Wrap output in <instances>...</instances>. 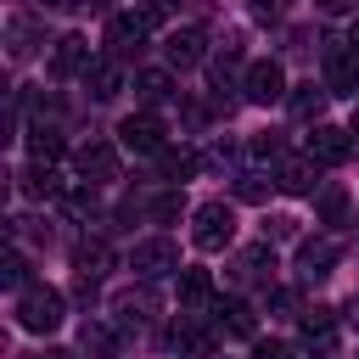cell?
Returning <instances> with one entry per match:
<instances>
[{
    "label": "cell",
    "mask_w": 359,
    "mask_h": 359,
    "mask_svg": "<svg viewBox=\"0 0 359 359\" xmlns=\"http://www.w3.org/2000/svg\"><path fill=\"white\" fill-rule=\"evenodd\" d=\"M62 320H67V297H62L56 286L34 280V286H22V292H17V325H22V331L45 337V331H56Z\"/></svg>",
    "instance_id": "1"
},
{
    "label": "cell",
    "mask_w": 359,
    "mask_h": 359,
    "mask_svg": "<svg viewBox=\"0 0 359 359\" xmlns=\"http://www.w3.org/2000/svg\"><path fill=\"white\" fill-rule=\"evenodd\" d=\"M191 241H196L202 252H224V247L236 241V208H230V202H202V208L191 213Z\"/></svg>",
    "instance_id": "2"
},
{
    "label": "cell",
    "mask_w": 359,
    "mask_h": 359,
    "mask_svg": "<svg viewBox=\"0 0 359 359\" xmlns=\"http://www.w3.org/2000/svg\"><path fill=\"white\" fill-rule=\"evenodd\" d=\"M129 269H135L140 280L180 275V247H174L168 236H146V241H135V247H129Z\"/></svg>",
    "instance_id": "3"
},
{
    "label": "cell",
    "mask_w": 359,
    "mask_h": 359,
    "mask_svg": "<svg viewBox=\"0 0 359 359\" xmlns=\"http://www.w3.org/2000/svg\"><path fill=\"white\" fill-rule=\"evenodd\" d=\"M286 90H292V84H286V67H280V62H269V56H264V62H247L241 95H247L252 107H275V101H286Z\"/></svg>",
    "instance_id": "4"
},
{
    "label": "cell",
    "mask_w": 359,
    "mask_h": 359,
    "mask_svg": "<svg viewBox=\"0 0 359 359\" xmlns=\"http://www.w3.org/2000/svg\"><path fill=\"white\" fill-rule=\"evenodd\" d=\"M325 84L331 95H359V50L348 39H325Z\"/></svg>",
    "instance_id": "5"
},
{
    "label": "cell",
    "mask_w": 359,
    "mask_h": 359,
    "mask_svg": "<svg viewBox=\"0 0 359 359\" xmlns=\"http://www.w3.org/2000/svg\"><path fill=\"white\" fill-rule=\"evenodd\" d=\"M118 140H123V151H140V157H157L163 146H168V129L151 118V112H129L123 123H118Z\"/></svg>",
    "instance_id": "6"
},
{
    "label": "cell",
    "mask_w": 359,
    "mask_h": 359,
    "mask_svg": "<svg viewBox=\"0 0 359 359\" xmlns=\"http://www.w3.org/2000/svg\"><path fill=\"white\" fill-rule=\"evenodd\" d=\"M146 22L135 17V11H123V17H107V56H118V62H135L140 56V45H146Z\"/></svg>",
    "instance_id": "7"
},
{
    "label": "cell",
    "mask_w": 359,
    "mask_h": 359,
    "mask_svg": "<svg viewBox=\"0 0 359 359\" xmlns=\"http://www.w3.org/2000/svg\"><path fill=\"white\" fill-rule=\"evenodd\" d=\"M90 62H95V50H90V39H84V34H62V39L50 45V73H56V79H73V73L84 79V73H90Z\"/></svg>",
    "instance_id": "8"
},
{
    "label": "cell",
    "mask_w": 359,
    "mask_h": 359,
    "mask_svg": "<svg viewBox=\"0 0 359 359\" xmlns=\"http://www.w3.org/2000/svg\"><path fill=\"white\" fill-rule=\"evenodd\" d=\"M275 185H280L286 196H314L325 180H320V163L303 151V157H280V168H275Z\"/></svg>",
    "instance_id": "9"
},
{
    "label": "cell",
    "mask_w": 359,
    "mask_h": 359,
    "mask_svg": "<svg viewBox=\"0 0 359 359\" xmlns=\"http://www.w3.org/2000/svg\"><path fill=\"white\" fill-rule=\"evenodd\" d=\"M348 151H353V135H348V129H337V123H314V135H309V157H314L320 168L348 163Z\"/></svg>",
    "instance_id": "10"
},
{
    "label": "cell",
    "mask_w": 359,
    "mask_h": 359,
    "mask_svg": "<svg viewBox=\"0 0 359 359\" xmlns=\"http://www.w3.org/2000/svg\"><path fill=\"white\" fill-rule=\"evenodd\" d=\"M79 180L84 185H107V180H118V146H107V140H90V146H79Z\"/></svg>",
    "instance_id": "11"
},
{
    "label": "cell",
    "mask_w": 359,
    "mask_h": 359,
    "mask_svg": "<svg viewBox=\"0 0 359 359\" xmlns=\"http://www.w3.org/2000/svg\"><path fill=\"white\" fill-rule=\"evenodd\" d=\"M163 56H168V67H196V62H208V39H202V28H174L168 34V45H163Z\"/></svg>",
    "instance_id": "12"
},
{
    "label": "cell",
    "mask_w": 359,
    "mask_h": 359,
    "mask_svg": "<svg viewBox=\"0 0 359 359\" xmlns=\"http://www.w3.org/2000/svg\"><path fill=\"white\" fill-rule=\"evenodd\" d=\"M337 258H342L337 241H325V236H320V241H303V247H297V275H303V280H325V275L337 269Z\"/></svg>",
    "instance_id": "13"
},
{
    "label": "cell",
    "mask_w": 359,
    "mask_h": 359,
    "mask_svg": "<svg viewBox=\"0 0 359 359\" xmlns=\"http://www.w3.org/2000/svg\"><path fill=\"white\" fill-rule=\"evenodd\" d=\"M213 320H219L224 337H252V331H258V314H252V303H241V297H213Z\"/></svg>",
    "instance_id": "14"
},
{
    "label": "cell",
    "mask_w": 359,
    "mask_h": 359,
    "mask_svg": "<svg viewBox=\"0 0 359 359\" xmlns=\"http://www.w3.org/2000/svg\"><path fill=\"white\" fill-rule=\"evenodd\" d=\"M39 45H45V28H39L34 17H11V22H6V56H11V62H28Z\"/></svg>",
    "instance_id": "15"
},
{
    "label": "cell",
    "mask_w": 359,
    "mask_h": 359,
    "mask_svg": "<svg viewBox=\"0 0 359 359\" xmlns=\"http://www.w3.org/2000/svg\"><path fill=\"white\" fill-rule=\"evenodd\" d=\"M84 90H90L95 101H112V95L123 90V62H118V56H95L90 73H84Z\"/></svg>",
    "instance_id": "16"
},
{
    "label": "cell",
    "mask_w": 359,
    "mask_h": 359,
    "mask_svg": "<svg viewBox=\"0 0 359 359\" xmlns=\"http://www.w3.org/2000/svg\"><path fill=\"white\" fill-rule=\"evenodd\" d=\"M118 325H107V320H84L79 325V348L90 353V359H118Z\"/></svg>",
    "instance_id": "17"
},
{
    "label": "cell",
    "mask_w": 359,
    "mask_h": 359,
    "mask_svg": "<svg viewBox=\"0 0 359 359\" xmlns=\"http://www.w3.org/2000/svg\"><path fill=\"white\" fill-rule=\"evenodd\" d=\"M325 101H331V84H292V90H286V112H292V118H314V123H320Z\"/></svg>",
    "instance_id": "18"
},
{
    "label": "cell",
    "mask_w": 359,
    "mask_h": 359,
    "mask_svg": "<svg viewBox=\"0 0 359 359\" xmlns=\"http://www.w3.org/2000/svg\"><path fill=\"white\" fill-rule=\"evenodd\" d=\"M157 163H163V180H168V185H185L208 157H196L191 146H163V151H157Z\"/></svg>",
    "instance_id": "19"
},
{
    "label": "cell",
    "mask_w": 359,
    "mask_h": 359,
    "mask_svg": "<svg viewBox=\"0 0 359 359\" xmlns=\"http://www.w3.org/2000/svg\"><path fill=\"white\" fill-rule=\"evenodd\" d=\"M314 219H320V224H348V185L325 180V185L314 191Z\"/></svg>",
    "instance_id": "20"
},
{
    "label": "cell",
    "mask_w": 359,
    "mask_h": 359,
    "mask_svg": "<svg viewBox=\"0 0 359 359\" xmlns=\"http://www.w3.org/2000/svg\"><path fill=\"white\" fill-rule=\"evenodd\" d=\"M236 275H241V280H264V286H269V275H275V241H258V247L236 252Z\"/></svg>",
    "instance_id": "21"
},
{
    "label": "cell",
    "mask_w": 359,
    "mask_h": 359,
    "mask_svg": "<svg viewBox=\"0 0 359 359\" xmlns=\"http://www.w3.org/2000/svg\"><path fill=\"white\" fill-rule=\"evenodd\" d=\"M112 314H118V325H146L151 314H157V297L140 286V292H118L112 297Z\"/></svg>",
    "instance_id": "22"
},
{
    "label": "cell",
    "mask_w": 359,
    "mask_h": 359,
    "mask_svg": "<svg viewBox=\"0 0 359 359\" xmlns=\"http://www.w3.org/2000/svg\"><path fill=\"white\" fill-rule=\"evenodd\" d=\"M297 325H303V342L309 348H331L337 342V309H303Z\"/></svg>",
    "instance_id": "23"
},
{
    "label": "cell",
    "mask_w": 359,
    "mask_h": 359,
    "mask_svg": "<svg viewBox=\"0 0 359 359\" xmlns=\"http://www.w3.org/2000/svg\"><path fill=\"white\" fill-rule=\"evenodd\" d=\"M174 348H180V353H213V331L196 320V309L180 314V325H174Z\"/></svg>",
    "instance_id": "24"
},
{
    "label": "cell",
    "mask_w": 359,
    "mask_h": 359,
    "mask_svg": "<svg viewBox=\"0 0 359 359\" xmlns=\"http://www.w3.org/2000/svg\"><path fill=\"white\" fill-rule=\"evenodd\" d=\"M73 269H79V275H95V280H101V275L112 269V247H107L101 236H95V241H79V247H73Z\"/></svg>",
    "instance_id": "25"
},
{
    "label": "cell",
    "mask_w": 359,
    "mask_h": 359,
    "mask_svg": "<svg viewBox=\"0 0 359 359\" xmlns=\"http://www.w3.org/2000/svg\"><path fill=\"white\" fill-rule=\"evenodd\" d=\"M180 303L202 314V309L213 303V275H208V269H180Z\"/></svg>",
    "instance_id": "26"
},
{
    "label": "cell",
    "mask_w": 359,
    "mask_h": 359,
    "mask_svg": "<svg viewBox=\"0 0 359 359\" xmlns=\"http://www.w3.org/2000/svg\"><path fill=\"white\" fill-rule=\"evenodd\" d=\"M17 180H22V191H28L34 202H50V196H62V180H56V168H50V163H34V168H22Z\"/></svg>",
    "instance_id": "27"
},
{
    "label": "cell",
    "mask_w": 359,
    "mask_h": 359,
    "mask_svg": "<svg viewBox=\"0 0 359 359\" xmlns=\"http://www.w3.org/2000/svg\"><path fill=\"white\" fill-rule=\"evenodd\" d=\"M135 95H140L146 107H157V101L174 95V79H168L163 67H146V73H135Z\"/></svg>",
    "instance_id": "28"
},
{
    "label": "cell",
    "mask_w": 359,
    "mask_h": 359,
    "mask_svg": "<svg viewBox=\"0 0 359 359\" xmlns=\"http://www.w3.org/2000/svg\"><path fill=\"white\" fill-rule=\"evenodd\" d=\"M62 151H67V146H62V135H56V129H45V123H39V129L28 135V157H34V163H56Z\"/></svg>",
    "instance_id": "29"
},
{
    "label": "cell",
    "mask_w": 359,
    "mask_h": 359,
    "mask_svg": "<svg viewBox=\"0 0 359 359\" xmlns=\"http://www.w3.org/2000/svg\"><path fill=\"white\" fill-rule=\"evenodd\" d=\"M0 286H6V292H22V286H34V280H28V252H22V247H11V258L0 264Z\"/></svg>",
    "instance_id": "30"
},
{
    "label": "cell",
    "mask_w": 359,
    "mask_h": 359,
    "mask_svg": "<svg viewBox=\"0 0 359 359\" xmlns=\"http://www.w3.org/2000/svg\"><path fill=\"white\" fill-rule=\"evenodd\" d=\"M252 157H264V163L275 157V163H280V157H286V135H280V129H264V135L252 140Z\"/></svg>",
    "instance_id": "31"
},
{
    "label": "cell",
    "mask_w": 359,
    "mask_h": 359,
    "mask_svg": "<svg viewBox=\"0 0 359 359\" xmlns=\"http://www.w3.org/2000/svg\"><path fill=\"white\" fill-rule=\"evenodd\" d=\"M269 185H275V180H264V174H236V196H241V202H264Z\"/></svg>",
    "instance_id": "32"
},
{
    "label": "cell",
    "mask_w": 359,
    "mask_h": 359,
    "mask_svg": "<svg viewBox=\"0 0 359 359\" xmlns=\"http://www.w3.org/2000/svg\"><path fill=\"white\" fill-rule=\"evenodd\" d=\"M168 11H174V0H140V6H135V17H140L146 28H163Z\"/></svg>",
    "instance_id": "33"
},
{
    "label": "cell",
    "mask_w": 359,
    "mask_h": 359,
    "mask_svg": "<svg viewBox=\"0 0 359 359\" xmlns=\"http://www.w3.org/2000/svg\"><path fill=\"white\" fill-rule=\"evenodd\" d=\"M292 236H297V219H286V213L264 219V241H292Z\"/></svg>",
    "instance_id": "34"
},
{
    "label": "cell",
    "mask_w": 359,
    "mask_h": 359,
    "mask_svg": "<svg viewBox=\"0 0 359 359\" xmlns=\"http://www.w3.org/2000/svg\"><path fill=\"white\" fill-rule=\"evenodd\" d=\"M269 309H275L280 320H292V314H303V303H297V292H292V286H275V292H269Z\"/></svg>",
    "instance_id": "35"
},
{
    "label": "cell",
    "mask_w": 359,
    "mask_h": 359,
    "mask_svg": "<svg viewBox=\"0 0 359 359\" xmlns=\"http://www.w3.org/2000/svg\"><path fill=\"white\" fill-rule=\"evenodd\" d=\"M236 140H213V151H208V168H236Z\"/></svg>",
    "instance_id": "36"
},
{
    "label": "cell",
    "mask_w": 359,
    "mask_h": 359,
    "mask_svg": "<svg viewBox=\"0 0 359 359\" xmlns=\"http://www.w3.org/2000/svg\"><path fill=\"white\" fill-rule=\"evenodd\" d=\"M252 359H292V348H286L280 337H264V342L252 348Z\"/></svg>",
    "instance_id": "37"
},
{
    "label": "cell",
    "mask_w": 359,
    "mask_h": 359,
    "mask_svg": "<svg viewBox=\"0 0 359 359\" xmlns=\"http://www.w3.org/2000/svg\"><path fill=\"white\" fill-rule=\"evenodd\" d=\"M314 11H325V17H348V11H359V0H314Z\"/></svg>",
    "instance_id": "38"
},
{
    "label": "cell",
    "mask_w": 359,
    "mask_h": 359,
    "mask_svg": "<svg viewBox=\"0 0 359 359\" xmlns=\"http://www.w3.org/2000/svg\"><path fill=\"white\" fill-rule=\"evenodd\" d=\"M73 297H79V303H95V275H79V280H73Z\"/></svg>",
    "instance_id": "39"
},
{
    "label": "cell",
    "mask_w": 359,
    "mask_h": 359,
    "mask_svg": "<svg viewBox=\"0 0 359 359\" xmlns=\"http://www.w3.org/2000/svg\"><path fill=\"white\" fill-rule=\"evenodd\" d=\"M45 11H79V6H90V0H39Z\"/></svg>",
    "instance_id": "40"
},
{
    "label": "cell",
    "mask_w": 359,
    "mask_h": 359,
    "mask_svg": "<svg viewBox=\"0 0 359 359\" xmlns=\"http://www.w3.org/2000/svg\"><path fill=\"white\" fill-rule=\"evenodd\" d=\"M342 320H348V325H359V292L348 297V309H342Z\"/></svg>",
    "instance_id": "41"
},
{
    "label": "cell",
    "mask_w": 359,
    "mask_h": 359,
    "mask_svg": "<svg viewBox=\"0 0 359 359\" xmlns=\"http://www.w3.org/2000/svg\"><path fill=\"white\" fill-rule=\"evenodd\" d=\"M34 359H73L67 348H45V353H34Z\"/></svg>",
    "instance_id": "42"
},
{
    "label": "cell",
    "mask_w": 359,
    "mask_h": 359,
    "mask_svg": "<svg viewBox=\"0 0 359 359\" xmlns=\"http://www.w3.org/2000/svg\"><path fill=\"white\" fill-rule=\"evenodd\" d=\"M309 359H337V353H331V348H314V353H309Z\"/></svg>",
    "instance_id": "43"
},
{
    "label": "cell",
    "mask_w": 359,
    "mask_h": 359,
    "mask_svg": "<svg viewBox=\"0 0 359 359\" xmlns=\"http://www.w3.org/2000/svg\"><path fill=\"white\" fill-rule=\"evenodd\" d=\"M348 135H353V140H359V107H353V123H348Z\"/></svg>",
    "instance_id": "44"
},
{
    "label": "cell",
    "mask_w": 359,
    "mask_h": 359,
    "mask_svg": "<svg viewBox=\"0 0 359 359\" xmlns=\"http://www.w3.org/2000/svg\"><path fill=\"white\" fill-rule=\"evenodd\" d=\"M348 45H353V50H359V22H353V34H348Z\"/></svg>",
    "instance_id": "45"
},
{
    "label": "cell",
    "mask_w": 359,
    "mask_h": 359,
    "mask_svg": "<svg viewBox=\"0 0 359 359\" xmlns=\"http://www.w3.org/2000/svg\"><path fill=\"white\" fill-rule=\"evenodd\" d=\"M180 359H185V353H180Z\"/></svg>",
    "instance_id": "46"
}]
</instances>
